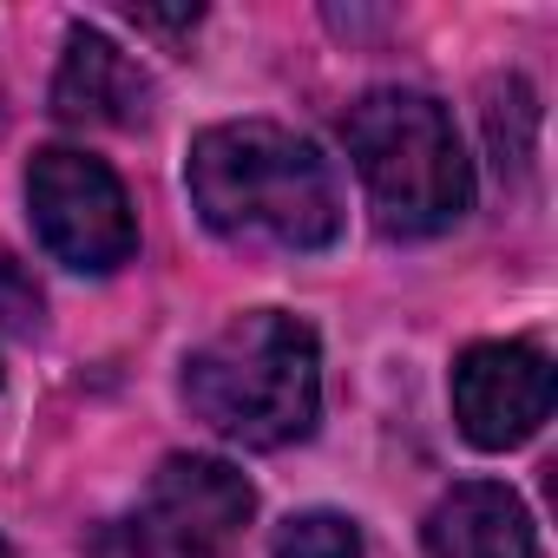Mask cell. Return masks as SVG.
<instances>
[{"label":"cell","instance_id":"cell-6","mask_svg":"<svg viewBox=\"0 0 558 558\" xmlns=\"http://www.w3.org/2000/svg\"><path fill=\"white\" fill-rule=\"evenodd\" d=\"M558 375L532 342H473L453 362V421L480 453H506L551 421Z\"/></svg>","mask_w":558,"mask_h":558},{"label":"cell","instance_id":"cell-12","mask_svg":"<svg viewBox=\"0 0 558 558\" xmlns=\"http://www.w3.org/2000/svg\"><path fill=\"white\" fill-rule=\"evenodd\" d=\"M0 558H14V551H8V538H0Z\"/></svg>","mask_w":558,"mask_h":558},{"label":"cell","instance_id":"cell-8","mask_svg":"<svg viewBox=\"0 0 558 558\" xmlns=\"http://www.w3.org/2000/svg\"><path fill=\"white\" fill-rule=\"evenodd\" d=\"M421 538L427 558H538L532 512L499 480H460L453 493H440Z\"/></svg>","mask_w":558,"mask_h":558},{"label":"cell","instance_id":"cell-5","mask_svg":"<svg viewBox=\"0 0 558 558\" xmlns=\"http://www.w3.org/2000/svg\"><path fill=\"white\" fill-rule=\"evenodd\" d=\"M250 512H256V486L230 460L171 453L119 532L132 558H230L243 545Z\"/></svg>","mask_w":558,"mask_h":558},{"label":"cell","instance_id":"cell-7","mask_svg":"<svg viewBox=\"0 0 558 558\" xmlns=\"http://www.w3.org/2000/svg\"><path fill=\"white\" fill-rule=\"evenodd\" d=\"M151 112V80L145 66L106 40L99 27L73 21L66 27V53H60V73H53V119L60 125H138Z\"/></svg>","mask_w":558,"mask_h":558},{"label":"cell","instance_id":"cell-1","mask_svg":"<svg viewBox=\"0 0 558 558\" xmlns=\"http://www.w3.org/2000/svg\"><path fill=\"white\" fill-rule=\"evenodd\" d=\"M184 184L197 217L230 243L329 250L342 236L336 165L276 119H223L191 138Z\"/></svg>","mask_w":558,"mask_h":558},{"label":"cell","instance_id":"cell-4","mask_svg":"<svg viewBox=\"0 0 558 558\" xmlns=\"http://www.w3.org/2000/svg\"><path fill=\"white\" fill-rule=\"evenodd\" d=\"M27 217L53 263L80 276H112L138 250V210L119 184V171L93 151L47 145L27 165Z\"/></svg>","mask_w":558,"mask_h":558},{"label":"cell","instance_id":"cell-11","mask_svg":"<svg viewBox=\"0 0 558 558\" xmlns=\"http://www.w3.org/2000/svg\"><path fill=\"white\" fill-rule=\"evenodd\" d=\"M0 329H14V336L40 329V290L27 283V269L8 250H0Z\"/></svg>","mask_w":558,"mask_h":558},{"label":"cell","instance_id":"cell-3","mask_svg":"<svg viewBox=\"0 0 558 558\" xmlns=\"http://www.w3.org/2000/svg\"><path fill=\"white\" fill-rule=\"evenodd\" d=\"M342 145L381 236H440L473 210V165L434 93L381 86L342 112Z\"/></svg>","mask_w":558,"mask_h":558},{"label":"cell","instance_id":"cell-2","mask_svg":"<svg viewBox=\"0 0 558 558\" xmlns=\"http://www.w3.org/2000/svg\"><path fill=\"white\" fill-rule=\"evenodd\" d=\"M191 414L230 447L276 453L316 434L323 414V349L290 310H243L184 362Z\"/></svg>","mask_w":558,"mask_h":558},{"label":"cell","instance_id":"cell-10","mask_svg":"<svg viewBox=\"0 0 558 558\" xmlns=\"http://www.w3.org/2000/svg\"><path fill=\"white\" fill-rule=\"evenodd\" d=\"M269 558H362V525L349 512H290L269 532Z\"/></svg>","mask_w":558,"mask_h":558},{"label":"cell","instance_id":"cell-9","mask_svg":"<svg viewBox=\"0 0 558 558\" xmlns=\"http://www.w3.org/2000/svg\"><path fill=\"white\" fill-rule=\"evenodd\" d=\"M532 138H538V99H532V86L519 73L493 80L486 86V145H493L499 178H525L532 171V151H538Z\"/></svg>","mask_w":558,"mask_h":558}]
</instances>
